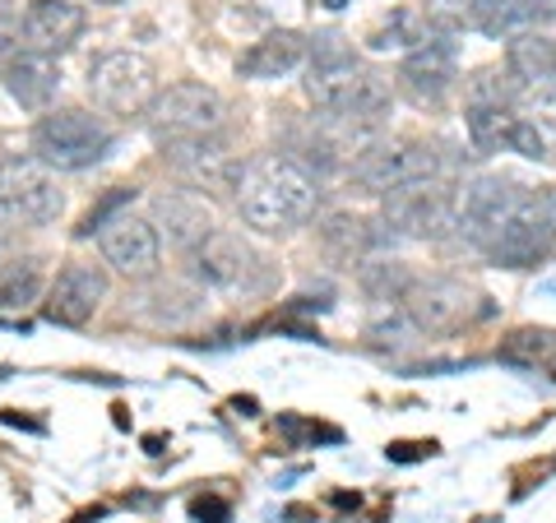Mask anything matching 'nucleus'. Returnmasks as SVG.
<instances>
[{"instance_id": "nucleus-3", "label": "nucleus", "mask_w": 556, "mask_h": 523, "mask_svg": "<svg viewBox=\"0 0 556 523\" xmlns=\"http://www.w3.org/2000/svg\"><path fill=\"white\" fill-rule=\"evenodd\" d=\"M112 153V126L84 107H51L33 126V158L51 171H84Z\"/></svg>"}, {"instance_id": "nucleus-32", "label": "nucleus", "mask_w": 556, "mask_h": 523, "mask_svg": "<svg viewBox=\"0 0 556 523\" xmlns=\"http://www.w3.org/2000/svg\"><path fill=\"white\" fill-rule=\"evenodd\" d=\"M93 5H121V0H93Z\"/></svg>"}, {"instance_id": "nucleus-31", "label": "nucleus", "mask_w": 556, "mask_h": 523, "mask_svg": "<svg viewBox=\"0 0 556 523\" xmlns=\"http://www.w3.org/2000/svg\"><path fill=\"white\" fill-rule=\"evenodd\" d=\"M325 10H343V5H353V0H320Z\"/></svg>"}, {"instance_id": "nucleus-6", "label": "nucleus", "mask_w": 556, "mask_h": 523, "mask_svg": "<svg viewBox=\"0 0 556 523\" xmlns=\"http://www.w3.org/2000/svg\"><path fill=\"white\" fill-rule=\"evenodd\" d=\"M556 241V195L552 190H529L519 195V204L501 218V228L482 241V251L506 269H529L538 265Z\"/></svg>"}, {"instance_id": "nucleus-11", "label": "nucleus", "mask_w": 556, "mask_h": 523, "mask_svg": "<svg viewBox=\"0 0 556 523\" xmlns=\"http://www.w3.org/2000/svg\"><path fill=\"white\" fill-rule=\"evenodd\" d=\"M102 302H108V269L89 265V259H70L42 292V316L51 324L79 329V324H89L98 316Z\"/></svg>"}, {"instance_id": "nucleus-10", "label": "nucleus", "mask_w": 556, "mask_h": 523, "mask_svg": "<svg viewBox=\"0 0 556 523\" xmlns=\"http://www.w3.org/2000/svg\"><path fill=\"white\" fill-rule=\"evenodd\" d=\"M98 251H102V265H112L121 278H130V283L153 278L159 265H163L159 222L139 218V214H121L98 232Z\"/></svg>"}, {"instance_id": "nucleus-17", "label": "nucleus", "mask_w": 556, "mask_h": 523, "mask_svg": "<svg viewBox=\"0 0 556 523\" xmlns=\"http://www.w3.org/2000/svg\"><path fill=\"white\" fill-rule=\"evenodd\" d=\"M84 33V5L75 0H28L24 5V51L56 56Z\"/></svg>"}, {"instance_id": "nucleus-20", "label": "nucleus", "mask_w": 556, "mask_h": 523, "mask_svg": "<svg viewBox=\"0 0 556 523\" xmlns=\"http://www.w3.org/2000/svg\"><path fill=\"white\" fill-rule=\"evenodd\" d=\"M153 214L167 222L172 241H181V246H190V251L214 232V214H208V204L200 195H190V190H167V195H159L153 200Z\"/></svg>"}, {"instance_id": "nucleus-26", "label": "nucleus", "mask_w": 556, "mask_h": 523, "mask_svg": "<svg viewBox=\"0 0 556 523\" xmlns=\"http://www.w3.org/2000/svg\"><path fill=\"white\" fill-rule=\"evenodd\" d=\"M367 288L380 296V302H404L413 278L404 265H367Z\"/></svg>"}, {"instance_id": "nucleus-13", "label": "nucleus", "mask_w": 556, "mask_h": 523, "mask_svg": "<svg viewBox=\"0 0 556 523\" xmlns=\"http://www.w3.org/2000/svg\"><path fill=\"white\" fill-rule=\"evenodd\" d=\"M519 195H525V186L501 177V171H486V177L464 181L459 195H455V228L482 246V241L501 228V218L519 204Z\"/></svg>"}, {"instance_id": "nucleus-25", "label": "nucleus", "mask_w": 556, "mask_h": 523, "mask_svg": "<svg viewBox=\"0 0 556 523\" xmlns=\"http://www.w3.org/2000/svg\"><path fill=\"white\" fill-rule=\"evenodd\" d=\"M519 107H525V120H533L547 139H556V79L525 89L519 93Z\"/></svg>"}, {"instance_id": "nucleus-9", "label": "nucleus", "mask_w": 556, "mask_h": 523, "mask_svg": "<svg viewBox=\"0 0 556 523\" xmlns=\"http://www.w3.org/2000/svg\"><path fill=\"white\" fill-rule=\"evenodd\" d=\"M190 265H195L200 283L218 288V292H251L265 283V259H260V251L241 232L214 228L190 251Z\"/></svg>"}, {"instance_id": "nucleus-27", "label": "nucleus", "mask_w": 556, "mask_h": 523, "mask_svg": "<svg viewBox=\"0 0 556 523\" xmlns=\"http://www.w3.org/2000/svg\"><path fill=\"white\" fill-rule=\"evenodd\" d=\"M556 334H547V329H519V334L506 339V347H501V357L506 361H538L552 353Z\"/></svg>"}, {"instance_id": "nucleus-14", "label": "nucleus", "mask_w": 556, "mask_h": 523, "mask_svg": "<svg viewBox=\"0 0 556 523\" xmlns=\"http://www.w3.org/2000/svg\"><path fill=\"white\" fill-rule=\"evenodd\" d=\"M399 84L413 102L422 107H437L441 98H450V89L459 84V65H455V47L441 38H422L417 47L404 51V65H399Z\"/></svg>"}, {"instance_id": "nucleus-23", "label": "nucleus", "mask_w": 556, "mask_h": 523, "mask_svg": "<svg viewBox=\"0 0 556 523\" xmlns=\"http://www.w3.org/2000/svg\"><path fill=\"white\" fill-rule=\"evenodd\" d=\"M38 296H42L38 259H20V265L0 278V306H5V310H24L28 302H38Z\"/></svg>"}, {"instance_id": "nucleus-2", "label": "nucleus", "mask_w": 556, "mask_h": 523, "mask_svg": "<svg viewBox=\"0 0 556 523\" xmlns=\"http://www.w3.org/2000/svg\"><path fill=\"white\" fill-rule=\"evenodd\" d=\"M306 98L316 102L325 116L343 120L348 130L380 126L390 107V89L376 69L362 65L339 38L311 42V65H306Z\"/></svg>"}, {"instance_id": "nucleus-29", "label": "nucleus", "mask_w": 556, "mask_h": 523, "mask_svg": "<svg viewBox=\"0 0 556 523\" xmlns=\"http://www.w3.org/2000/svg\"><path fill=\"white\" fill-rule=\"evenodd\" d=\"M24 51V14L10 5V0H0V56H20Z\"/></svg>"}, {"instance_id": "nucleus-15", "label": "nucleus", "mask_w": 556, "mask_h": 523, "mask_svg": "<svg viewBox=\"0 0 556 523\" xmlns=\"http://www.w3.org/2000/svg\"><path fill=\"white\" fill-rule=\"evenodd\" d=\"M163 153H167V163L177 167L195 190H237L241 163H237V153L223 144L218 135L177 139V144H163Z\"/></svg>"}, {"instance_id": "nucleus-22", "label": "nucleus", "mask_w": 556, "mask_h": 523, "mask_svg": "<svg viewBox=\"0 0 556 523\" xmlns=\"http://www.w3.org/2000/svg\"><path fill=\"white\" fill-rule=\"evenodd\" d=\"M459 20L501 38V33L525 28V10H519V0H459Z\"/></svg>"}, {"instance_id": "nucleus-21", "label": "nucleus", "mask_w": 556, "mask_h": 523, "mask_svg": "<svg viewBox=\"0 0 556 523\" xmlns=\"http://www.w3.org/2000/svg\"><path fill=\"white\" fill-rule=\"evenodd\" d=\"M464 126H468V139H473V149L496 153V149H506V139H510L515 107H482V102H468Z\"/></svg>"}, {"instance_id": "nucleus-24", "label": "nucleus", "mask_w": 556, "mask_h": 523, "mask_svg": "<svg viewBox=\"0 0 556 523\" xmlns=\"http://www.w3.org/2000/svg\"><path fill=\"white\" fill-rule=\"evenodd\" d=\"M130 200H135V186H112L108 195H102L89 214H84V222L75 228V237H93V232H102L112 218H121V214H130Z\"/></svg>"}, {"instance_id": "nucleus-28", "label": "nucleus", "mask_w": 556, "mask_h": 523, "mask_svg": "<svg viewBox=\"0 0 556 523\" xmlns=\"http://www.w3.org/2000/svg\"><path fill=\"white\" fill-rule=\"evenodd\" d=\"M506 149H510V153H525V158H538V163H543L547 153H552V149H547V135L538 130L533 120H525V116H515V126H510Z\"/></svg>"}, {"instance_id": "nucleus-1", "label": "nucleus", "mask_w": 556, "mask_h": 523, "mask_svg": "<svg viewBox=\"0 0 556 523\" xmlns=\"http://www.w3.org/2000/svg\"><path fill=\"white\" fill-rule=\"evenodd\" d=\"M316 195H320L316 177L298 158H288V153H260V158H251L232 190L241 222L269 237L302 228L316 214Z\"/></svg>"}, {"instance_id": "nucleus-30", "label": "nucleus", "mask_w": 556, "mask_h": 523, "mask_svg": "<svg viewBox=\"0 0 556 523\" xmlns=\"http://www.w3.org/2000/svg\"><path fill=\"white\" fill-rule=\"evenodd\" d=\"M519 10H525V24H547L556 14V0H519Z\"/></svg>"}, {"instance_id": "nucleus-19", "label": "nucleus", "mask_w": 556, "mask_h": 523, "mask_svg": "<svg viewBox=\"0 0 556 523\" xmlns=\"http://www.w3.org/2000/svg\"><path fill=\"white\" fill-rule=\"evenodd\" d=\"M306 56H311V38H302L298 28H274L260 42H251V51L237 61V75L241 79H283Z\"/></svg>"}, {"instance_id": "nucleus-5", "label": "nucleus", "mask_w": 556, "mask_h": 523, "mask_svg": "<svg viewBox=\"0 0 556 523\" xmlns=\"http://www.w3.org/2000/svg\"><path fill=\"white\" fill-rule=\"evenodd\" d=\"M445 158L437 153V144L427 139H380V144H367L353 163V181L367 190V195H399V190L413 186H431L441 177Z\"/></svg>"}, {"instance_id": "nucleus-16", "label": "nucleus", "mask_w": 556, "mask_h": 523, "mask_svg": "<svg viewBox=\"0 0 556 523\" xmlns=\"http://www.w3.org/2000/svg\"><path fill=\"white\" fill-rule=\"evenodd\" d=\"M386 222H394V232L404 237H445V228H455V195L437 181L399 190L386 200Z\"/></svg>"}, {"instance_id": "nucleus-8", "label": "nucleus", "mask_w": 556, "mask_h": 523, "mask_svg": "<svg viewBox=\"0 0 556 523\" xmlns=\"http://www.w3.org/2000/svg\"><path fill=\"white\" fill-rule=\"evenodd\" d=\"M153 93V65L139 51H102L89 65V98L112 116L144 112Z\"/></svg>"}, {"instance_id": "nucleus-7", "label": "nucleus", "mask_w": 556, "mask_h": 523, "mask_svg": "<svg viewBox=\"0 0 556 523\" xmlns=\"http://www.w3.org/2000/svg\"><path fill=\"white\" fill-rule=\"evenodd\" d=\"M223 93L208 89L200 79H181L153 93L144 107V126L159 144H177V139H200V135H218L223 126Z\"/></svg>"}, {"instance_id": "nucleus-4", "label": "nucleus", "mask_w": 556, "mask_h": 523, "mask_svg": "<svg viewBox=\"0 0 556 523\" xmlns=\"http://www.w3.org/2000/svg\"><path fill=\"white\" fill-rule=\"evenodd\" d=\"M65 214V190L56 171L33 153H5L0 158V222L10 228H51Z\"/></svg>"}, {"instance_id": "nucleus-12", "label": "nucleus", "mask_w": 556, "mask_h": 523, "mask_svg": "<svg viewBox=\"0 0 556 523\" xmlns=\"http://www.w3.org/2000/svg\"><path fill=\"white\" fill-rule=\"evenodd\" d=\"M473 288L459 283V278H413V288L404 296V310L413 329H427V334H445V329H459L473 320Z\"/></svg>"}, {"instance_id": "nucleus-18", "label": "nucleus", "mask_w": 556, "mask_h": 523, "mask_svg": "<svg viewBox=\"0 0 556 523\" xmlns=\"http://www.w3.org/2000/svg\"><path fill=\"white\" fill-rule=\"evenodd\" d=\"M5 93L20 102L24 112H51V98H56L61 89V69L51 56H42V51H20V56L5 61Z\"/></svg>"}]
</instances>
